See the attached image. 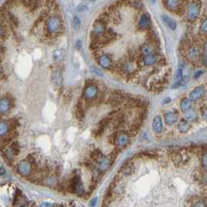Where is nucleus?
Wrapping results in <instances>:
<instances>
[{
    "mask_svg": "<svg viewBox=\"0 0 207 207\" xmlns=\"http://www.w3.org/2000/svg\"><path fill=\"white\" fill-rule=\"evenodd\" d=\"M198 50L196 49V48H192L189 50L188 52V56L191 59L194 60V59H196L198 57Z\"/></svg>",
    "mask_w": 207,
    "mask_h": 207,
    "instance_id": "24",
    "label": "nucleus"
},
{
    "mask_svg": "<svg viewBox=\"0 0 207 207\" xmlns=\"http://www.w3.org/2000/svg\"><path fill=\"white\" fill-rule=\"evenodd\" d=\"M96 202H97V198H94L93 201L91 202V205L92 206H94L96 205Z\"/></svg>",
    "mask_w": 207,
    "mask_h": 207,
    "instance_id": "36",
    "label": "nucleus"
},
{
    "mask_svg": "<svg viewBox=\"0 0 207 207\" xmlns=\"http://www.w3.org/2000/svg\"><path fill=\"white\" fill-rule=\"evenodd\" d=\"M204 52H205V55H207V42L204 45Z\"/></svg>",
    "mask_w": 207,
    "mask_h": 207,
    "instance_id": "34",
    "label": "nucleus"
},
{
    "mask_svg": "<svg viewBox=\"0 0 207 207\" xmlns=\"http://www.w3.org/2000/svg\"><path fill=\"white\" fill-rule=\"evenodd\" d=\"M153 129L154 130V132L157 133H160L162 132L163 130V123H162V118H161V116H156L154 117V120H153V124H152Z\"/></svg>",
    "mask_w": 207,
    "mask_h": 207,
    "instance_id": "9",
    "label": "nucleus"
},
{
    "mask_svg": "<svg viewBox=\"0 0 207 207\" xmlns=\"http://www.w3.org/2000/svg\"><path fill=\"white\" fill-rule=\"evenodd\" d=\"M62 24L58 16H52L48 21V31L50 34H58L61 31Z\"/></svg>",
    "mask_w": 207,
    "mask_h": 207,
    "instance_id": "1",
    "label": "nucleus"
},
{
    "mask_svg": "<svg viewBox=\"0 0 207 207\" xmlns=\"http://www.w3.org/2000/svg\"><path fill=\"white\" fill-rule=\"evenodd\" d=\"M202 164L205 169H207V153L203 154L202 158Z\"/></svg>",
    "mask_w": 207,
    "mask_h": 207,
    "instance_id": "29",
    "label": "nucleus"
},
{
    "mask_svg": "<svg viewBox=\"0 0 207 207\" xmlns=\"http://www.w3.org/2000/svg\"><path fill=\"white\" fill-rule=\"evenodd\" d=\"M18 154H19V145H18V143L16 142L13 143L12 146L5 151V157L9 160H12Z\"/></svg>",
    "mask_w": 207,
    "mask_h": 207,
    "instance_id": "6",
    "label": "nucleus"
},
{
    "mask_svg": "<svg viewBox=\"0 0 207 207\" xmlns=\"http://www.w3.org/2000/svg\"><path fill=\"white\" fill-rule=\"evenodd\" d=\"M185 120L189 122H193L195 121L197 118V113L194 109H190L189 111H188L187 112L185 113Z\"/></svg>",
    "mask_w": 207,
    "mask_h": 207,
    "instance_id": "20",
    "label": "nucleus"
},
{
    "mask_svg": "<svg viewBox=\"0 0 207 207\" xmlns=\"http://www.w3.org/2000/svg\"><path fill=\"white\" fill-rule=\"evenodd\" d=\"M171 101V98H166L165 100L163 101V103H169Z\"/></svg>",
    "mask_w": 207,
    "mask_h": 207,
    "instance_id": "37",
    "label": "nucleus"
},
{
    "mask_svg": "<svg viewBox=\"0 0 207 207\" xmlns=\"http://www.w3.org/2000/svg\"><path fill=\"white\" fill-rule=\"evenodd\" d=\"M201 10V3L199 2H193L189 5L188 9V18L194 20L198 17Z\"/></svg>",
    "mask_w": 207,
    "mask_h": 207,
    "instance_id": "2",
    "label": "nucleus"
},
{
    "mask_svg": "<svg viewBox=\"0 0 207 207\" xmlns=\"http://www.w3.org/2000/svg\"><path fill=\"white\" fill-rule=\"evenodd\" d=\"M111 164V161L107 157H102L98 161V168L100 171H106L109 168Z\"/></svg>",
    "mask_w": 207,
    "mask_h": 207,
    "instance_id": "13",
    "label": "nucleus"
},
{
    "mask_svg": "<svg viewBox=\"0 0 207 207\" xmlns=\"http://www.w3.org/2000/svg\"><path fill=\"white\" fill-rule=\"evenodd\" d=\"M157 61V56L155 54H150V55H145L143 58V63L146 66H152L155 64Z\"/></svg>",
    "mask_w": 207,
    "mask_h": 207,
    "instance_id": "14",
    "label": "nucleus"
},
{
    "mask_svg": "<svg viewBox=\"0 0 207 207\" xmlns=\"http://www.w3.org/2000/svg\"><path fill=\"white\" fill-rule=\"evenodd\" d=\"M166 5L170 9H175L178 8L179 2L178 1H166Z\"/></svg>",
    "mask_w": 207,
    "mask_h": 207,
    "instance_id": "23",
    "label": "nucleus"
},
{
    "mask_svg": "<svg viewBox=\"0 0 207 207\" xmlns=\"http://www.w3.org/2000/svg\"><path fill=\"white\" fill-rule=\"evenodd\" d=\"M150 24V17L147 14H143L140 19L138 25L140 28H147Z\"/></svg>",
    "mask_w": 207,
    "mask_h": 207,
    "instance_id": "19",
    "label": "nucleus"
},
{
    "mask_svg": "<svg viewBox=\"0 0 207 207\" xmlns=\"http://www.w3.org/2000/svg\"><path fill=\"white\" fill-rule=\"evenodd\" d=\"M81 46H82V42L80 41V40H79V41H77V42H76V49H79L80 48H81Z\"/></svg>",
    "mask_w": 207,
    "mask_h": 207,
    "instance_id": "32",
    "label": "nucleus"
},
{
    "mask_svg": "<svg viewBox=\"0 0 207 207\" xmlns=\"http://www.w3.org/2000/svg\"><path fill=\"white\" fill-rule=\"evenodd\" d=\"M77 9L79 12H83V11H84L85 9H86V7L85 6V5H79V6L78 7Z\"/></svg>",
    "mask_w": 207,
    "mask_h": 207,
    "instance_id": "31",
    "label": "nucleus"
},
{
    "mask_svg": "<svg viewBox=\"0 0 207 207\" xmlns=\"http://www.w3.org/2000/svg\"><path fill=\"white\" fill-rule=\"evenodd\" d=\"M17 171L22 175H27L30 174L31 171V163L25 161H20L17 165Z\"/></svg>",
    "mask_w": 207,
    "mask_h": 207,
    "instance_id": "5",
    "label": "nucleus"
},
{
    "mask_svg": "<svg viewBox=\"0 0 207 207\" xmlns=\"http://www.w3.org/2000/svg\"><path fill=\"white\" fill-rule=\"evenodd\" d=\"M93 35L95 37H100L105 32V26L103 23L100 21H97L93 24Z\"/></svg>",
    "mask_w": 207,
    "mask_h": 207,
    "instance_id": "8",
    "label": "nucleus"
},
{
    "mask_svg": "<svg viewBox=\"0 0 207 207\" xmlns=\"http://www.w3.org/2000/svg\"><path fill=\"white\" fill-rule=\"evenodd\" d=\"M11 107V101L8 98H2L0 101V111L1 114L6 113Z\"/></svg>",
    "mask_w": 207,
    "mask_h": 207,
    "instance_id": "12",
    "label": "nucleus"
},
{
    "mask_svg": "<svg viewBox=\"0 0 207 207\" xmlns=\"http://www.w3.org/2000/svg\"><path fill=\"white\" fill-rule=\"evenodd\" d=\"M52 81L55 86H60L62 82V76L59 71H55L52 73Z\"/></svg>",
    "mask_w": 207,
    "mask_h": 207,
    "instance_id": "16",
    "label": "nucleus"
},
{
    "mask_svg": "<svg viewBox=\"0 0 207 207\" xmlns=\"http://www.w3.org/2000/svg\"><path fill=\"white\" fill-rule=\"evenodd\" d=\"M204 93V88L202 86H198L194 88L189 93V99L192 101H196L202 97Z\"/></svg>",
    "mask_w": 207,
    "mask_h": 207,
    "instance_id": "4",
    "label": "nucleus"
},
{
    "mask_svg": "<svg viewBox=\"0 0 207 207\" xmlns=\"http://www.w3.org/2000/svg\"><path fill=\"white\" fill-rule=\"evenodd\" d=\"M178 114H175L174 112L172 111H169V112L166 113L164 114V121L168 125H173L175 124V123L178 122Z\"/></svg>",
    "mask_w": 207,
    "mask_h": 207,
    "instance_id": "11",
    "label": "nucleus"
},
{
    "mask_svg": "<svg viewBox=\"0 0 207 207\" xmlns=\"http://www.w3.org/2000/svg\"><path fill=\"white\" fill-rule=\"evenodd\" d=\"M202 73V71H198V72H197V73H195V77L197 78V77H198V76H200L201 73Z\"/></svg>",
    "mask_w": 207,
    "mask_h": 207,
    "instance_id": "35",
    "label": "nucleus"
},
{
    "mask_svg": "<svg viewBox=\"0 0 207 207\" xmlns=\"http://www.w3.org/2000/svg\"><path fill=\"white\" fill-rule=\"evenodd\" d=\"M191 129V125L189 124L188 121L186 120H182L181 122H180V123L178 124V129L181 133H186Z\"/></svg>",
    "mask_w": 207,
    "mask_h": 207,
    "instance_id": "17",
    "label": "nucleus"
},
{
    "mask_svg": "<svg viewBox=\"0 0 207 207\" xmlns=\"http://www.w3.org/2000/svg\"><path fill=\"white\" fill-rule=\"evenodd\" d=\"M162 20L164 23H165L166 24L168 25L171 30H175L177 27V24L176 22L172 20L171 18H170L169 16L166 15H163L162 16Z\"/></svg>",
    "mask_w": 207,
    "mask_h": 207,
    "instance_id": "18",
    "label": "nucleus"
},
{
    "mask_svg": "<svg viewBox=\"0 0 207 207\" xmlns=\"http://www.w3.org/2000/svg\"><path fill=\"white\" fill-rule=\"evenodd\" d=\"M192 101L189 98H184L181 101V109L183 112L185 113L190 109H192Z\"/></svg>",
    "mask_w": 207,
    "mask_h": 207,
    "instance_id": "15",
    "label": "nucleus"
},
{
    "mask_svg": "<svg viewBox=\"0 0 207 207\" xmlns=\"http://www.w3.org/2000/svg\"><path fill=\"white\" fill-rule=\"evenodd\" d=\"M193 207H205V205L203 202H202V201H198V202H197L194 205Z\"/></svg>",
    "mask_w": 207,
    "mask_h": 207,
    "instance_id": "30",
    "label": "nucleus"
},
{
    "mask_svg": "<svg viewBox=\"0 0 207 207\" xmlns=\"http://www.w3.org/2000/svg\"><path fill=\"white\" fill-rule=\"evenodd\" d=\"M4 173H5V171H4L3 168H1V175H3Z\"/></svg>",
    "mask_w": 207,
    "mask_h": 207,
    "instance_id": "38",
    "label": "nucleus"
},
{
    "mask_svg": "<svg viewBox=\"0 0 207 207\" xmlns=\"http://www.w3.org/2000/svg\"><path fill=\"white\" fill-rule=\"evenodd\" d=\"M200 31L202 33H207V18L202 23L200 26Z\"/></svg>",
    "mask_w": 207,
    "mask_h": 207,
    "instance_id": "27",
    "label": "nucleus"
},
{
    "mask_svg": "<svg viewBox=\"0 0 207 207\" xmlns=\"http://www.w3.org/2000/svg\"><path fill=\"white\" fill-rule=\"evenodd\" d=\"M97 93L98 90L97 86L94 85H89L85 88L83 95L86 99H93L97 97Z\"/></svg>",
    "mask_w": 207,
    "mask_h": 207,
    "instance_id": "3",
    "label": "nucleus"
},
{
    "mask_svg": "<svg viewBox=\"0 0 207 207\" xmlns=\"http://www.w3.org/2000/svg\"><path fill=\"white\" fill-rule=\"evenodd\" d=\"M182 69H179L178 71H177L176 74H175V81L179 82L181 79H182Z\"/></svg>",
    "mask_w": 207,
    "mask_h": 207,
    "instance_id": "28",
    "label": "nucleus"
},
{
    "mask_svg": "<svg viewBox=\"0 0 207 207\" xmlns=\"http://www.w3.org/2000/svg\"><path fill=\"white\" fill-rule=\"evenodd\" d=\"M9 132V125L5 122L2 121L0 124V134L1 136H4Z\"/></svg>",
    "mask_w": 207,
    "mask_h": 207,
    "instance_id": "21",
    "label": "nucleus"
},
{
    "mask_svg": "<svg viewBox=\"0 0 207 207\" xmlns=\"http://www.w3.org/2000/svg\"><path fill=\"white\" fill-rule=\"evenodd\" d=\"M98 63L100 66L105 68V69H109L111 67V59L107 55H102L98 58Z\"/></svg>",
    "mask_w": 207,
    "mask_h": 207,
    "instance_id": "10",
    "label": "nucleus"
},
{
    "mask_svg": "<svg viewBox=\"0 0 207 207\" xmlns=\"http://www.w3.org/2000/svg\"><path fill=\"white\" fill-rule=\"evenodd\" d=\"M114 142H115L117 146H118V147H125L129 143V135L125 134V133H122V134L118 135V136L115 137Z\"/></svg>",
    "mask_w": 207,
    "mask_h": 207,
    "instance_id": "7",
    "label": "nucleus"
},
{
    "mask_svg": "<svg viewBox=\"0 0 207 207\" xmlns=\"http://www.w3.org/2000/svg\"><path fill=\"white\" fill-rule=\"evenodd\" d=\"M62 55H63L62 51H61V50L55 51V52H54V59H55V60H56V61L61 60V59H62Z\"/></svg>",
    "mask_w": 207,
    "mask_h": 207,
    "instance_id": "26",
    "label": "nucleus"
},
{
    "mask_svg": "<svg viewBox=\"0 0 207 207\" xmlns=\"http://www.w3.org/2000/svg\"><path fill=\"white\" fill-rule=\"evenodd\" d=\"M80 25H81V21L79 18L78 16H75L73 19V28L76 31H79V29L80 28Z\"/></svg>",
    "mask_w": 207,
    "mask_h": 207,
    "instance_id": "25",
    "label": "nucleus"
},
{
    "mask_svg": "<svg viewBox=\"0 0 207 207\" xmlns=\"http://www.w3.org/2000/svg\"><path fill=\"white\" fill-rule=\"evenodd\" d=\"M153 51H154V48L152 47V45H150V44H146L143 46L142 48V52L145 55H148L152 54Z\"/></svg>",
    "mask_w": 207,
    "mask_h": 207,
    "instance_id": "22",
    "label": "nucleus"
},
{
    "mask_svg": "<svg viewBox=\"0 0 207 207\" xmlns=\"http://www.w3.org/2000/svg\"><path fill=\"white\" fill-rule=\"evenodd\" d=\"M41 207H53V206H52V204L48 203V202H45V203H43L41 205Z\"/></svg>",
    "mask_w": 207,
    "mask_h": 207,
    "instance_id": "33",
    "label": "nucleus"
}]
</instances>
